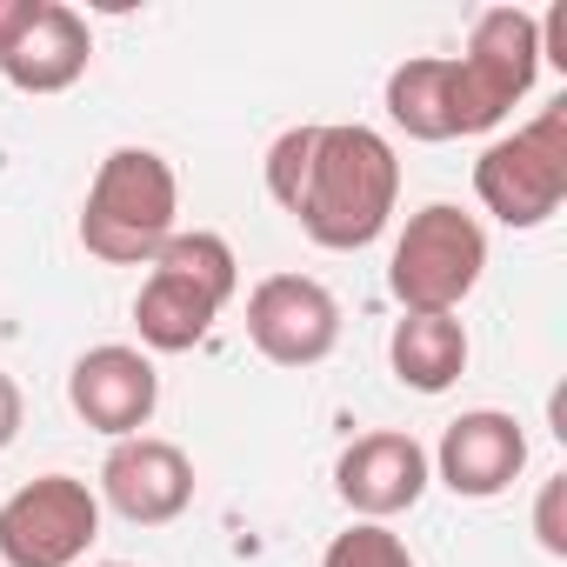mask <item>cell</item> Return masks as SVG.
<instances>
[{
    "label": "cell",
    "mask_w": 567,
    "mask_h": 567,
    "mask_svg": "<svg viewBox=\"0 0 567 567\" xmlns=\"http://www.w3.org/2000/svg\"><path fill=\"white\" fill-rule=\"evenodd\" d=\"M394 200H401V161H394L388 134H374V127H361V121L315 127L308 174H301V194H295V207H288L315 247H328V254H361L368 240L388 234Z\"/></svg>",
    "instance_id": "6da1fadb"
},
{
    "label": "cell",
    "mask_w": 567,
    "mask_h": 567,
    "mask_svg": "<svg viewBox=\"0 0 567 567\" xmlns=\"http://www.w3.org/2000/svg\"><path fill=\"white\" fill-rule=\"evenodd\" d=\"M147 267H154V274L141 280V295H134L141 348H154V354H187V348H200L207 328L220 321V308H227L234 288H240L234 247H227L220 234H207V227H194V234L174 227V240H167Z\"/></svg>",
    "instance_id": "7a4b0ae2"
},
{
    "label": "cell",
    "mask_w": 567,
    "mask_h": 567,
    "mask_svg": "<svg viewBox=\"0 0 567 567\" xmlns=\"http://www.w3.org/2000/svg\"><path fill=\"white\" fill-rule=\"evenodd\" d=\"M181 181L154 147H114L81 207V247L107 267H147L174 240Z\"/></svg>",
    "instance_id": "3957f363"
},
{
    "label": "cell",
    "mask_w": 567,
    "mask_h": 567,
    "mask_svg": "<svg viewBox=\"0 0 567 567\" xmlns=\"http://www.w3.org/2000/svg\"><path fill=\"white\" fill-rule=\"evenodd\" d=\"M487 267V234L474 214L434 200L421 214H408L394 260H388V295L401 301V315H454Z\"/></svg>",
    "instance_id": "277c9868"
},
{
    "label": "cell",
    "mask_w": 567,
    "mask_h": 567,
    "mask_svg": "<svg viewBox=\"0 0 567 567\" xmlns=\"http://www.w3.org/2000/svg\"><path fill=\"white\" fill-rule=\"evenodd\" d=\"M474 194L501 227H540L567 200V101L540 107L527 127L501 134L474 161Z\"/></svg>",
    "instance_id": "5b68a950"
},
{
    "label": "cell",
    "mask_w": 567,
    "mask_h": 567,
    "mask_svg": "<svg viewBox=\"0 0 567 567\" xmlns=\"http://www.w3.org/2000/svg\"><path fill=\"white\" fill-rule=\"evenodd\" d=\"M540 74V34L527 8H487L467 34V54H454V121L461 134H487L527 101Z\"/></svg>",
    "instance_id": "8992f818"
},
{
    "label": "cell",
    "mask_w": 567,
    "mask_h": 567,
    "mask_svg": "<svg viewBox=\"0 0 567 567\" xmlns=\"http://www.w3.org/2000/svg\"><path fill=\"white\" fill-rule=\"evenodd\" d=\"M101 540V494L74 474H41L0 507V560L8 567H74Z\"/></svg>",
    "instance_id": "52a82bcc"
},
{
    "label": "cell",
    "mask_w": 567,
    "mask_h": 567,
    "mask_svg": "<svg viewBox=\"0 0 567 567\" xmlns=\"http://www.w3.org/2000/svg\"><path fill=\"white\" fill-rule=\"evenodd\" d=\"M247 341L274 368H315L341 341V301L308 274H267L247 295Z\"/></svg>",
    "instance_id": "ba28073f"
},
{
    "label": "cell",
    "mask_w": 567,
    "mask_h": 567,
    "mask_svg": "<svg viewBox=\"0 0 567 567\" xmlns=\"http://www.w3.org/2000/svg\"><path fill=\"white\" fill-rule=\"evenodd\" d=\"M101 494L134 527H167L194 507V461L161 434H127L101 461Z\"/></svg>",
    "instance_id": "9c48e42d"
},
{
    "label": "cell",
    "mask_w": 567,
    "mask_h": 567,
    "mask_svg": "<svg viewBox=\"0 0 567 567\" xmlns=\"http://www.w3.org/2000/svg\"><path fill=\"white\" fill-rule=\"evenodd\" d=\"M68 401H74V414H81L94 434L127 441V434H141V427L154 421V408H161V374H154V361H147L141 348L107 341V348H87V354L74 361Z\"/></svg>",
    "instance_id": "30bf717a"
},
{
    "label": "cell",
    "mask_w": 567,
    "mask_h": 567,
    "mask_svg": "<svg viewBox=\"0 0 567 567\" xmlns=\"http://www.w3.org/2000/svg\"><path fill=\"white\" fill-rule=\"evenodd\" d=\"M427 447L414 434H394V427H374L361 434L341 461H334V494L361 514V520H394L408 514L421 494H427Z\"/></svg>",
    "instance_id": "8fae6325"
},
{
    "label": "cell",
    "mask_w": 567,
    "mask_h": 567,
    "mask_svg": "<svg viewBox=\"0 0 567 567\" xmlns=\"http://www.w3.org/2000/svg\"><path fill=\"white\" fill-rule=\"evenodd\" d=\"M427 467H434L461 501H494V494H507L514 474L527 467V434H520V421L501 414V408H467L461 421H447V434H441V447H434Z\"/></svg>",
    "instance_id": "7c38bea8"
},
{
    "label": "cell",
    "mask_w": 567,
    "mask_h": 567,
    "mask_svg": "<svg viewBox=\"0 0 567 567\" xmlns=\"http://www.w3.org/2000/svg\"><path fill=\"white\" fill-rule=\"evenodd\" d=\"M94 61V34L74 8H61V0H41L34 21L21 28V41L0 54V74H8L21 94H68Z\"/></svg>",
    "instance_id": "4fadbf2b"
},
{
    "label": "cell",
    "mask_w": 567,
    "mask_h": 567,
    "mask_svg": "<svg viewBox=\"0 0 567 567\" xmlns=\"http://www.w3.org/2000/svg\"><path fill=\"white\" fill-rule=\"evenodd\" d=\"M394 381L414 394H447L467 374V328L454 315H401L388 341Z\"/></svg>",
    "instance_id": "5bb4252c"
},
{
    "label": "cell",
    "mask_w": 567,
    "mask_h": 567,
    "mask_svg": "<svg viewBox=\"0 0 567 567\" xmlns=\"http://www.w3.org/2000/svg\"><path fill=\"white\" fill-rule=\"evenodd\" d=\"M388 121L408 134V141H461V121H454V61L447 54H421V61H401L388 74Z\"/></svg>",
    "instance_id": "9a60e30c"
},
{
    "label": "cell",
    "mask_w": 567,
    "mask_h": 567,
    "mask_svg": "<svg viewBox=\"0 0 567 567\" xmlns=\"http://www.w3.org/2000/svg\"><path fill=\"white\" fill-rule=\"evenodd\" d=\"M321 567H421V560L408 554V540H401L388 520H354L348 534L328 540Z\"/></svg>",
    "instance_id": "2e32d148"
},
{
    "label": "cell",
    "mask_w": 567,
    "mask_h": 567,
    "mask_svg": "<svg viewBox=\"0 0 567 567\" xmlns=\"http://www.w3.org/2000/svg\"><path fill=\"white\" fill-rule=\"evenodd\" d=\"M560 501H567V474H554V481L540 487V507H534V534H540V547H547V554H567V527H560Z\"/></svg>",
    "instance_id": "e0dca14e"
},
{
    "label": "cell",
    "mask_w": 567,
    "mask_h": 567,
    "mask_svg": "<svg viewBox=\"0 0 567 567\" xmlns=\"http://www.w3.org/2000/svg\"><path fill=\"white\" fill-rule=\"evenodd\" d=\"M34 8H41V0H0V54L21 41V28L34 21Z\"/></svg>",
    "instance_id": "ac0fdd59"
},
{
    "label": "cell",
    "mask_w": 567,
    "mask_h": 567,
    "mask_svg": "<svg viewBox=\"0 0 567 567\" xmlns=\"http://www.w3.org/2000/svg\"><path fill=\"white\" fill-rule=\"evenodd\" d=\"M14 434H21V388L0 374V454L14 447Z\"/></svg>",
    "instance_id": "d6986e66"
},
{
    "label": "cell",
    "mask_w": 567,
    "mask_h": 567,
    "mask_svg": "<svg viewBox=\"0 0 567 567\" xmlns=\"http://www.w3.org/2000/svg\"><path fill=\"white\" fill-rule=\"evenodd\" d=\"M101 567H134V560H101Z\"/></svg>",
    "instance_id": "ffe728a7"
}]
</instances>
